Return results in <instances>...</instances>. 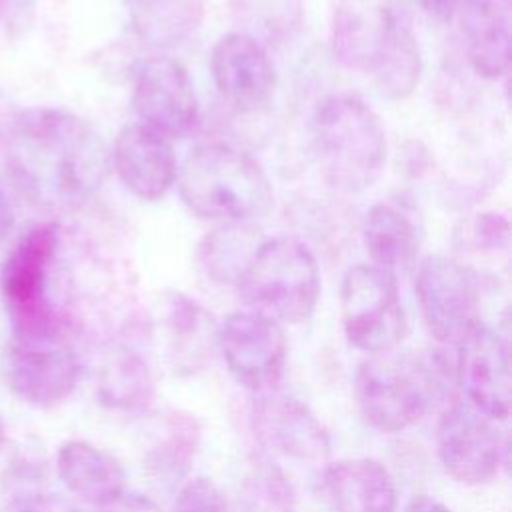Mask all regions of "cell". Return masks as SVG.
I'll return each mask as SVG.
<instances>
[{"label":"cell","mask_w":512,"mask_h":512,"mask_svg":"<svg viewBox=\"0 0 512 512\" xmlns=\"http://www.w3.org/2000/svg\"><path fill=\"white\" fill-rule=\"evenodd\" d=\"M104 162L102 142L82 118L58 108H30L16 118L8 166L28 196L82 198L100 184Z\"/></svg>","instance_id":"1"},{"label":"cell","mask_w":512,"mask_h":512,"mask_svg":"<svg viewBox=\"0 0 512 512\" xmlns=\"http://www.w3.org/2000/svg\"><path fill=\"white\" fill-rule=\"evenodd\" d=\"M452 366L440 354L384 352L368 356L354 374V402L378 432L396 434L420 422L450 394Z\"/></svg>","instance_id":"2"},{"label":"cell","mask_w":512,"mask_h":512,"mask_svg":"<svg viewBox=\"0 0 512 512\" xmlns=\"http://www.w3.org/2000/svg\"><path fill=\"white\" fill-rule=\"evenodd\" d=\"M176 182L186 208L208 220L252 222L274 204L272 184L260 162L222 142L196 146L178 168Z\"/></svg>","instance_id":"3"},{"label":"cell","mask_w":512,"mask_h":512,"mask_svg":"<svg viewBox=\"0 0 512 512\" xmlns=\"http://www.w3.org/2000/svg\"><path fill=\"white\" fill-rule=\"evenodd\" d=\"M312 138L324 178L344 192L374 184L386 162V130L378 114L356 96L326 98L312 120Z\"/></svg>","instance_id":"4"},{"label":"cell","mask_w":512,"mask_h":512,"mask_svg":"<svg viewBox=\"0 0 512 512\" xmlns=\"http://www.w3.org/2000/svg\"><path fill=\"white\" fill-rule=\"evenodd\" d=\"M60 246L54 224L30 228L6 254L0 296L14 338H68V320L56 304L52 274Z\"/></svg>","instance_id":"5"},{"label":"cell","mask_w":512,"mask_h":512,"mask_svg":"<svg viewBox=\"0 0 512 512\" xmlns=\"http://www.w3.org/2000/svg\"><path fill=\"white\" fill-rule=\"evenodd\" d=\"M236 288L252 310L280 324H302L316 310L320 270L304 242L276 236L256 246Z\"/></svg>","instance_id":"6"},{"label":"cell","mask_w":512,"mask_h":512,"mask_svg":"<svg viewBox=\"0 0 512 512\" xmlns=\"http://www.w3.org/2000/svg\"><path fill=\"white\" fill-rule=\"evenodd\" d=\"M344 338L356 350L376 356L396 350L408 332L396 276L374 264L346 270L340 284Z\"/></svg>","instance_id":"7"},{"label":"cell","mask_w":512,"mask_h":512,"mask_svg":"<svg viewBox=\"0 0 512 512\" xmlns=\"http://www.w3.org/2000/svg\"><path fill=\"white\" fill-rule=\"evenodd\" d=\"M0 368L10 392L34 408L62 404L82 378L80 356L66 336H10L2 350Z\"/></svg>","instance_id":"8"},{"label":"cell","mask_w":512,"mask_h":512,"mask_svg":"<svg viewBox=\"0 0 512 512\" xmlns=\"http://www.w3.org/2000/svg\"><path fill=\"white\" fill-rule=\"evenodd\" d=\"M414 38L406 0H340L332 18V50L350 70L372 74Z\"/></svg>","instance_id":"9"},{"label":"cell","mask_w":512,"mask_h":512,"mask_svg":"<svg viewBox=\"0 0 512 512\" xmlns=\"http://www.w3.org/2000/svg\"><path fill=\"white\" fill-rule=\"evenodd\" d=\"M214 344L228 372L244 390L252 394L276 390L288 358L280 322L252 308L234 310L216 324Z\"/></svg>","instance_id":"10"},{"label":"cell","mask_w":512,"mask_h":512,"mask_svg":"<svg viewBox=\"0 0 512 512\" xmlns=\"http://www.w3.org/2000/svg\"><path fill=\"white\" fill-rule=\"evenodd\" d=\"M436 454L450 478L478 486L494 480L506 466L508 440L496 420L464 400H454L438 416Z\"/></svg>","instance_id":"11"},{"label":"cell","mask_w":512,"mask_h":512,"mask_svg":"<svg viewBox=\"0 0 512 512\" xmlns=\"http://www.w3.org/2000/svg\"><path fill=\"white\" fill-rule=\"evenodd\" d=\"M414 292L420 316L440 344L456 346L482 324L476 276L458 260L426 258L418 266Z\"/></svg>","instance_id":"12"},{"label":"cell","mask_w":512,"mask_h":512,"mask_svg":"<svg viewBox=\"0 0 512 512\" xmlns=\"http://www.w3.org/2000/svg\"><path fill=\"white\" fill-rule=\"evenodd\" d=\"M132 106L140 124L164 138H184L200 122L188 70L170 56H150L134 66Z\"/></svg>","instance_id":"13"},{"label":"cell","mask_w":512,"mask_h":512,"mask_svg":"<svg viewBox=\"0 0 512 512\" xmlns=\"http://www.w3.org/2000/svg\"><path fill=\"white\" fill-rule=\"evenodd\" d=\"M248 424L268 456H282L296 462H324L330 454V434L296 396L282 392L256 394L248 410Z\"/></svg>","instance_id":"14"},{"label":"cell","mask_w":512,"mask_h":512,"mask_svg":"<svg viewBox=\"0 0 512 512\" xmlns=\"http://www.w3.org/2000/svg\"><path fill=\"white\" fill-rule=\"evenodd\" d=\"M454 348L452 376L466 398L464 402L496 422L506 420L512 408L506 340L494 328L480 324Z\"/></svg>","instance_id":"15"},{"label":"cell","mask_w":512,"mask_h":512,"mask_svg":"<svg viewBox=\"0 0 512 512\" xmlns=\"http://www.w3.org/2000/svg\"><path fill=\"white\" fill-rule=\"evenodd\" d=\"M210 72L220 96L240 112L264 106L276 90V68L268 52L242 32H228L216 40Z\"/></svg>","instance_id":"16"},{"label":"cell","mask_w":512,"mask_h":512,"mask_svg":"<svg viewBox=\"0 0 512 512\" xmlns=\"http://www.w3.org/2000/svg\"><path fill=\"white\" fill-rule=\"evenodd\" d=\"M114 170L128 192L140 200L162 198L176 182L174 150L162 134L142 126H124L112 146Z\"/></svg>","instance_id":"17"},{"label":"cell","mask_w":512,"mask_h":512,"mask_svg":"<svg viewBox=\"0 0 512 512\" xmlns=\"http://www.w3.org/2000/svg\"><path fill=\"white\" fill-rule=\"evenodd\" d=\"M318 494L330 512H396L398 488L374 458H342L322 468Z\"/></svg>","instance_id":"18"},{"label":"cell","mask_w":512,"mask_h":512,"mask_svg":"<svg viewBox=\"0 0 512 512\" xmlns=\"http://www.w3.org/2000/svg\"><path fill=\"white\" fill-rule=\"evenodd\" d=\"M56 476L80 502L98 508L126 492V470L108 450L88 440H66L56 450Z\"/></svg>","instance_id":"19"},{"label":"cell","mask_w":512,"mask_h":512,"mask_svg":"<svg viewBox=\"0 0 512 512\" xmlns=\"http://www.w3.org/2000/svg\"><path fill=\"white\" fill-rule=\"evenodd\" d=\"M512 0H468L462 12L466 56L474 72L498 80L510 66Z\"/></svg>","instance_id":"20"},{"label":"cell","mask_w":512,"mask_h":512,"mask_svg":"<svg viewBox=\"0 0 512 512\" xmlns=\"http://www.w3.org/2000/svg\"><path fill=\"white\" fill-rule=\"evenodd\" d=\"M150 432L144 448L148 474L164 484H182L200 450V424L196 416L184 410H166L152 422Z\"/></svg>","instance_id":"21"},{"label":"cell","mask_w":512,"mask_h":512,"mask_svg":"<svg viewBox=\"0 0 512 512\" xmlns=\"http://www.w3.org/2000/svg\"><path fill=\"white\" fill-rule=\"evenodd\" d=\"M154 374L148 362L132 350L112 352L98 370L96 394L102 406L122 414L142 416L154 400Z\"/></svg>","instance_id":"22"},{"label":"cell","mask_w":512,"mask_h":512,"mask_svg":"<svg viewBox=\"0 0 512 512\" xmlns=\"http://www.w3.org/2000/svg\"><path fill=\"white\" fill-rule=\"evenodd\" d=\"M362 242L374 266L396 276L418 256V232L410 216L388 202L370 206L362 224Z\"/></svg>","instance_id":"23"},{"label":"cell","mask_w":512,"mask_h":512,"mask_svg":"<svg viewBox=\"0 0 512 512\" xmlns=\"http://www.w3.org/2000/svg\"><path fill=\"white\" fill-rule=\"evenodd\" d=\"M134 32L150 46L186 42L204 20V0H122Z\"/></svg>","instance_id":"24"},{"label":"cell","mask_w":512,"mask_h":512,"mask_svg":"<svg viewBox=\"0 0 512 512\" xmlns=\"http://www.w3.org/2000/svg\"><path fill=\"white\" fill-rule=\"evenodd\" d=\"M242 512H296V490L284 468L268 454L256 452L240 482Z\"/></svg>","instance_id":"25"},{"label":"cell","mask_w":512,"mask_h":512,"mask_svg":"<svg viewBox=\"0 0 512 512\" xmlns=\"http://www.w3.org/2000/svg\"><path fill=\"white\" fill-rule=\"evenodd\" d=\"M260 242L262 240H256L248 222L226 224V228L222 226L206 236L202 246V264L212 278L236 284Z\"/></svg>","instance_id":"26"},{"label":"cell","mask_w":512,"mask_h":512,"mask_svg":"<svg viewBox=\"0 0 512 512\" xmlns=\"http://www.w3.org/2000/svg\"><path fill=\"white\" fill-rule=\"evenodd\" d=\"M48 478V462L38 446L28 442L16 446L10 460L6 462L0 476V498L26 496L32 492L46 490L44 482Z\"/></svg>","instance_id":"27"},{"label":"cell","mask_w":512,"mask_h":512,"mask_svg":"<svg viewBox=\"0 0 512 512\" xmlns=\"http://www.w3.org/2000/svg\"><path fill=\"white\" fill-rule=\"evenodd\" d=\"M172 512H236L224 490L206 476L186 478L176 494Z\"/></svg>","instance_id":"28"},{"label":"cell","mask_w":512,"mask_h":512,"mask_svg":"<svg viewBox=\"0 0 512 512\" xmlns=\"http://www.w3.org/2000/svg\"><path fill=\"white\" fill-rule=\"evenodd\" d=\"M0 512H78V508L64 496L40 490L26 496L0 498Z\"/></svg>","instance_id":"29"},{"label":"cell","mask_w":512,"mask_h":512,"mask_svg":"<svg viewBox=\"0 0 512 512\" xmlns=\"http://www.w3.org/2000/svg\"><path fill=\"white\" fill-rule=\"evenodd\" d=\"M94 512H162V508L152 498L126 490L116 500L94 508Z\"/></svg>","instance_id":"30"},{"label":"cell","mask_w":512,"mask_h":512,"mask_svg":"<svg viewBox=\"0 0 512 512\" xmlns=\"http://www.w3.org/2000/svg\"><path fill=\"white\" fill-rule=\"evenodd\" d=\"M30 12V0H0V28L16 26Z\"/></svg>","instance_id":"31"},{"label":"cell","mask_w":512,"mask_h":512,"mask_svg":"<svg viewBox=\"0 0 512 512\" xmlns=\"http://www.w3.org/2000/svg\"><path fill=\"white\" fill-rule=\"evenodd\" d=\"M418 4L430 18L446 22L460 8L462 0H418Z\"/></svg>","instance_id":"32"},{"label":"cell","mask_w":512,"mask_h":512,"mask_svg":"<svg viewBox=\"0 0 512 512\" xmlns=\"http://www.w3.org/2000/svg\"><path fill=\"white\" fill-rule=\"evenodd\" d=\"M16 222V212H14V204L10 200L8 188L0 182V244L8 238V234L12 232Z\"/></svg>","instance_id":"33"},{"label":"cell","mask_w":512,"mask_h":512,"mask_svg":"<svg viewBox=\"0 0 512 512\" xmlns=\"http://www.w3.org/2000/svg\"><path fill=\"white\" fill-rule=\"evenodd\" d=\"M404 512H452V510H450L444 502H440L438 498H434V496L418 494V496H414V498L406 504Z\"/></svg>","instance_id":"34"},{"label":"cell","mask_w":512,"mask_h":512,"mask_svg":"<svg viewBox=\"0 0 512 512\" xmlns=\"http://www.w3.org/2000/svg\"><path fill=\"white\" fill-rule=\"evenodd\" d=\"M4 420H2V414H0V448H2V444H4Z\"/></svg>","instance_id":"35"}]
</instances>
